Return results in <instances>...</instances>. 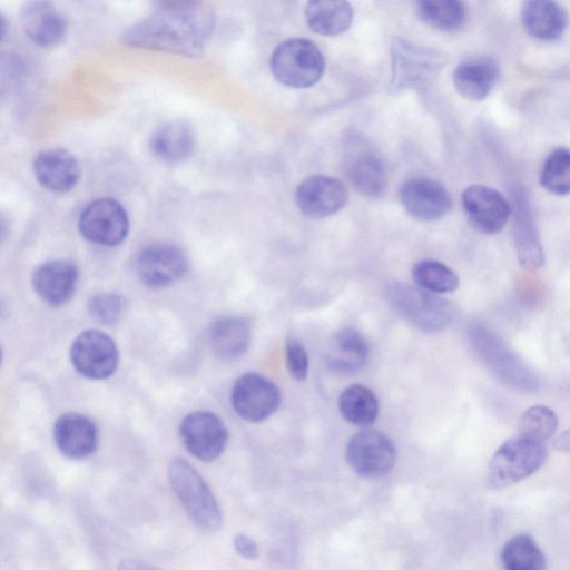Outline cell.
I'll return each instance as SVG.
<instances>
[{
  "label": "cell",
  "mask_w": 570,
  "mask_h": 570,
  "mask_svg": "<svg viewBox=\"0 0 570 570\" xmlns=\"http://www.w3.org/2000/svg\"><path fill=\"white\" fill-rule=\"evenodd\" d=\"M234 548L239 556L247 560H255L259 556L257 543L247 534L238 533L234 538Z\"/></svg>",
  "instance_id": "8d00e7d4"
},
{
  "label": "cell",
  "mask_w": 570,
  "mask_h": 570,
  "mask_svg": "<svg viewBox=\"0 0 570 570\" xmlns=\"http://www.w3.org/2000/svg\"><path fill=\"white\" fill-rule=\"evenodd\" d=\"M77 282V266L66 259L46 262L39 265L32 275L36 293L51 306H61L69 302Z\"/></svg>",
  "instance_id": "e0dca14e"
},
{
  "label": "cell",
  "mask_w": 570,
  "mask_h": 570,
  "mask_svg": "<svg viewBox=\"0 0 570 570\" xmlns=\"http://www.w3.org/2000/svg\"><path fill=\"white\" fill-rule=\"evenodd\" d=\"M419 17L441 31H455L466 19V7L459 0H421L416 2Z\"/></svg>",
  "instance_id": "4dcf8cb0"
},
{
  "label": "cell",
  "mask_w": 570,
  "mask_h": 570,
  "mask_svg": "<svg viewBox=\"0 0 570 570\" xmlns=\"http://www.w3.org/2000/svg\"><path fill=\"white\" fill-rule=\"evenodd\" d=\"M557 428V414L546 405L529 407L519 423L520 435L542 443L554 434Z\"/></svg>",
  "instance_id": "836d02e7"
},
{
  "label": "cell",
  "mask_w": 570,
  "mask_h": 570,
  "mask_svg": "<svg viewBox=\"0 0 570 570\" xmlns=\"http://www.w3.org/2000/svg\"><path fill=\"white\" fill-rule=\"evenodd\" d=\"M271 70L284 86L308 88L325 70V59L318 47L308 39L292 38L281 42L271 57Z\"/></svg>",
  "instance_id": "8992f818"
},
{
  "label": "cell",
  "mask_w": 570,
  "mask_h": 570,
  "mask_svg": "<svg viewBox=\"0 0 570 570\" xmlns=\"http://www.w3.org/2000/svg\"><path fill=\"white\" fill-rule=\"evenodd\" d=\"M392 92L425 87L439 70V58L431 50L401 38L391 43Z\"/></svg>",
  "instance_id": "52a82bcc"
},
{
  "label": "cell",
  "mask_w": 570,
  "mask_h": 570,
  "mask_svg": "<svg viewBox=\"0 0 570 570\" xmlns=\"http://www.w3.org/2000/svg\"><path fill=\"white\" fill-rule=\"evenodd\" d=\"M553 446L558 451L570 453V429L562 432L554 439Z\"/></svg>",
  "instance_id": "f35d334b"
},
{
  "label": "cell",
  "mask_w": 570,
  "mask_h": 570,
  "mask_svg": "<svg viewBox=\"0 0 570 570\" xmlns=\"http://www.w3.org/2000/svg\"><path fill=\"white\" fill-rule=\"evenodd\" d=\"M195 142L193 127L184 120H174L164 124L153 132L149 147L163 161L178 163L193 154Z\"/></svg>",
  "instance_id": "d4e9b609"
},
{
  "label": "cell",
  "mask_w": 570,
  "mask_h": 570,
  "mask_svg": "<svg viewBox=\"0 0 570 570\" xmlns=\"http://www.w3.org/2000/svg\"><path fill=\"white\" fill-rule=\"evenodd\" d=\"M122 309L121 297L115 293H101L88 302L90 316L101 324L110 325L117 322Z\"/></svg>",
  "instance_id": "e575fe53"
},
{
  "label": "cell",
  "mask_w": 570,
  "mask_h": 570,
  "mask_svg": "<svg viewBox=\"0 0 570 570\" xmlns=\"http://www.w3.org/2000/svg\"><path fill=\"white\" fill-rule=\"evenodd\" d=\"M347 176L354 189L366 197H380L386 188L384 165L372 154L355 156L347 167Z\"/></svg>",
  "instance_id": "f1b7e54d"
},
{
  "label": "cell",
  "mask_w": 570,
  "mask_h": 570,
  "mask_svg": "<svg viewBox=\"0 0 570 570\" xmlns=\"http://www.w3.org/2000/svg\"><path fill=\"white\" fill-rule=\"evenodd\" d=\"M500 560L504 570H546L547 559L529 534L511 538L503 546Z\"/></svg>",
  "instance_id": "f546056e"
},
{
  "label": "cell",
  "mask_w": 570,
  "mask_h": 570,
  "mask_svg": "<svg viewBox=\"0 0 570 570\" xmlns=\"http://www.w3.org/2000/svg\"><path fill=\"white\" fill-rule=\"evenodd\" d=\"M136 271L150 287H165L178 281L187 269V258L176 245L157 243L144 247L136 257Z\"/></svg>",
  "instance_id": "5bb4252c"
},
{
  "label": "cell",
  "mask_w": 570,
  "mask_h": 570,
  "mask_svg": "<svg viewBox=\"0 0 570 570\" xmlns=\"http://www.w3.org/2000/svg\"><path fill=\"white\" fill-rule=\"evenodd\" d=\"M345 186L331 176L313 175L296 188L295 200L299 210L315 219L325 218L340 212L347 203Z\"/></svg>",
  "instance_id": "9a60e30c"
},
{
  "label": "cell",
  "mask_w": 570,
  "mask_h": 570,
  "mask_svg": "<svg viewBox=\"0 0 570 570\" xmlns=\"http://www.w3.org/2000/svg\"><path fill=\"white\" fill-rule=\"evenodd\" d=\"M541 186L551 194H570V150L563 147L553 149L544 159L540 171Z\"/></svg>",
  "instance_id": "d6a6232c"
},
{
  "label": "cell",
  "mask_w": 570,
  "mask_h": 570,
  "mask_svg": "<svg viewBox=\"0 0 570 570\" xmlns=\"http://www.w3.org/2000/svg\"><path fill=\"white\" fill-rule=\"evenodd\" d=\"M78 227L87 240L102 246H116L127 237L129 219L119 202L99 198L82 210Z\"/></svg>",
  "instance_id": "30bf717a"
},
{
  "label": "cell",
  "mask_w": 570,
  "mask_h": 570,
  "mask_svg": "<svg viewBox=\"0 0 570 570\" xmlns=\"http://www.w3.org/2000/svg\"><path fill=\"white\" fill-rule=\"evenodd\" d=\"M499 78V67L490 57L478 56L461 61L453 71L456 91L465 99L479 101L488 97Z\"/></svg>",
  "instance_id": "7402d4cb"
},
{
  "label": "cell",
  "mask_w": 570,
  "mask_h": 570,
  "mask_svg": "<svg viewBox=\"0 0 570 570\" xmlns=\"http://www.w3.org/2000/svg\"><path fill=\"white\" fill-rule=\"evenodd\" d=\"M521 19L531 37L544 41L560 38L568 23L562 6L549 0L527 1L522 7Z\"/></svg>",
  "instance_id": "603a6c76"
},
{
  "label": "cell",
  "mask_w": 570,
  "mask_h": 570,
  "mask_svg": "<svg viewBox=\"0 0 570 570\" xmlns=\"http://www.w3.org/2000/svg\"><path fill=\"white\" fill-rule=\"evenodd\" d=\"M33 174L43 188L53 193H66L77 185L80 167L71 153L53 148L37 155L33 160Z\"/></svg>",
  "instance_id": "44dd1931"
},
{
  "label": "cell",
  "mask_w": 570,
  "mask_h": 570,
  "mask_svg": "<svg viewBox=\"0 0 570 570\" xmlns=\"http://www.w3.org/2000/svg\"><path fill=\"white\" fill-rule=\"evenodd\" d=\"M469 338L480 360L505 385L524 392L539 389L537 374L497 334L483 325H473Z\"/></svg>",
  "instance_id": "3957f363"
},
{
  "label": "cell",
  "mask_w": 570,
  "mask_h": 570,
  "mask_svg": "<svg viewBox=\"0 0 570 570\" xmlns=\"http://www.w3.org/2000/svg\"><path fill=\"white\" fill-rule=\"evenodd\" d=\"M179 434L187 451L195 458L210 462L217 459L228 442L225 423L213 412L195 411L180 423Z\"/></svg>",
  "instance_id": "7c38bea8"
},
{
  "label": "cell",
  "mask_w": 570,
  "mask_h": 570,
  "mask_svg": "<svg viewBox=\"0 0 570 570\" xmlns=\"http://www.w3.org/2000/svg\"><path fill=\"white\" fill-rule=\"evenodd\" d=\"M338 409L347 422L366 428L377 419L379 400L370 387L355 383L341 393Z\"/></svg>",
  "instance_id": "83f0119b"
},
{
  "label": "cell",
  "mask_w": 570,
  "mask_h": 570,
  "mask_svg": "<svg viewBox=\"0 0 570 570\" xmlns=\"http://www.w3.org/2000/svg\"><path fill=\"white\" fill-rule=\"evenodd\" d=\"M353 8L346 1L315 0L307 3L305 18L311 30L323 36L346 31L353 21Z\"/></svg>",
  "instance_id": "4316f807"
},
{
  "label": "cell",
  "mask_w": 570,
  "mask_h": 570,
  "mask_svg": "<svg viewBox=\"0 0 570 570\" xmlns=\"http://www.w3.org/2000/svg\"><path fill=\"white\" fill-rule=\"evenodd\" d=\"M513 238L520 265L535 271L544 264V252L535 223L524 195H513Z\"/></svg>",
  "instance_id": "ffe728a7"
},
{
  "label": "cell",
  "mask_w": 570,
  "mask_h": 570,
  "mask_svg": "<svg viewBox=\"0 0 570 570\" xmlns=\"http://www.w3.org/2000/svg\"><path fill=\"white\" fill-rule=\"evenodd\" d=\"M396 448L383 432L363 430L354 434L346 446V460L362 478L376 479L390 473L396 462Z\"/></svg>",
  "instance_id": "ba28073f"
},
{
  "label": "cell",
  "mask_w": 570,
  "mask_h": 570,
  "mask_svg": "<svg viewBox=\"0 0 570 570\" xmlns=\"http://www.w3.org/2000/svg\"><path fill=\"white\" fill-rule=\"evenodd\" d=\"M214 27L213 11L194 1L161 2L153 13L130 27L122 36L125 45L198 55Z\"/></svg>",
  "instance_id": "6da1fadb"
},
{
  "label": "cell",
  "mask_w": 570,
  "mask_h": 570,
  "mask_svg": "<svg viewBox=\"0 0 570 570\" xmlns=\"http://www.w3.org/2000/svg\"><path fill=\"white\" fill-rule=\"evenodd\" d=\"M117 570H161L158 567L146 561L127 559L118 564Z\"/></svg>",
  "instance_id": "74e56055"
},
{
  "label": "cell",
  "mask_w": 570,
  "mask_h": 570,
  "mask_svg": "<svg viewBox=\"0 0 570 570\" xmlns=\"http://www.w3.org/2000/svg\"><path fill=\"white\" fill-rule=\"evenodd\" d=\"M416 285L433 294L454 292L459 286L458 275L445 264L435 259H422L412 268Z\"/></svg>",
  "instance_id": "1f68e13d"
},
{
  "label": "cell",
  "mask_w": 570,
  "mask_h": 570,
  "mask_svg": "<svg viewBox=\"0 0 570 570\" xmlns=\"http://www.w3.org/2000/svg\"><path fill=\"white\" fill-rule=\"evenodd\" d=\"M287 370L296 381H304L308 374V355L303 343L295 338L288 337L285 346Z\"/></svg>",
  "instance_id": "d590c367"
},
{
  "label": "cell",
  "mask_w": 570,
  "mask_h": 570,
  "mask_svg": "<svg viewBox=\"0 0 570 570\" xmlns=\"http://www.w3.org/2000/svg\"><path fill=\"white\" fill-rule=\"evenodd\" d=\"M370 347L365 337L353 327L337 331L326 352L327 366L338 373H353L364 366Z\"/></svg>",
  "instance_id": "cb8c5ba5"
},
{
  "label": "cell",
  "mask_w": 570,
  "mask_h": 570,
  "mask_svg": "<svg viewBox=\"0 0 570 570\" xmlns=\"http://www.w3.org/2000/svg\"><path fill=\"white\" fill-rule=\"evenodd\" d=\"M21 23L26 35L40 47H53L66 37L65 16L48 1H30L21 9Z\"/></svg>",
  "instance_id": "ac0fdd59"
},
{
  "label": "cell",
  "mask_w": 570,
  "mask_h": 570,
  "mask_svg": "<svg viewBox=\"0 0 570 570\" xmlns=\"http://www.w3.org/2000/svg\"><path fill=\"white\" fill-rule=\"evenodd\" d=\"M547 448L542 442L515 435L504 441L493 453L488 468V484L501 489L535 473L546 462Z\"/></svg>",
  "instance_id": "5b68a950"
},
{
  "label": "cell",
  "mask_w": 570,
  "mask_h": 570,
  "mask_svg": "<svg viewBox=\"0 0 570 570\" xmlns=\"http://www.w3.org/2000/svg\"><path fill=\"white\" fill-rule=\"evenodd\" d=\"M400 199L409 215L423 222L444 217L452 206L451 196L445 187L426 177L406 180L401 186Z\"/></svg>",
  "instance_id": "2e32d148"
},
{
  "label": "cell",
  "mask_w": 570,
  "mask_h": 570,
  "mask_svg": "<svg viewBox=\"0 0 570 570\" xmlns=\"http://www.w3.org/2000/svg\"><path fill=\"white\" fill-rule=\"evenodd\" d=\"M118 358L114 340L98 330L81 332L70 347V360L75 368L92 380H104L112 375Z\"/></svg>",
  "instance_id": "8fae6325"
},
{
  "label": "cell",
  "mask_w": 570,
  "mask_h": 570,
  "mask_svg": "<svg viewBox=\"0 0 570 570\" xmlns=\"http://www.w3.org/2000/svg\"><path fill=\"white\" fill-rule=\"evenodd\" d=\"M387 301L405 321L428 333L446 328L455 318V306L448 299L419 286L404 283L389 285Z\"/></svg>",
  "instance_id": "277c9868"
},
{
  "label": "cell",
  "mask_w": 570,
  "mask_h": 570,
  "mask_svg": "<svg viewBox=\"0 0 570 570\" xmlns=\"http://www.w3.org/2000/svg\"><path fill=\"white\" fill-rule=\"evenodd\" d=\"M55 442L60 452L69 459L90 456L98 445V430L87 416L78 413H65L53 426Z\"/></svg>",
  "instance_id": "d6986e66"
},
{
  "label": "cell",
  "mask_w": 570,
  "mask_h": 570,
  "mask_svg": "<svg viewBox=\"0 0 570 570\" xmlns=\"http://www.w3.org/2000/svg\"><path fill=\"white\" fill-rule=\"evenodd\" d=\"M252 341V325L245 317L232 316L216 320L209 328V343L214 353L224 360L244 355Z\"/></svg>",
  "instance_id": "484cf974"
},
{
  "label": "cell",
  "mask_w": 570,
  "mask_h": 570,
  "mask_svg": "<svg viewBox=\"0 0 570 570\" xmlns=\"http://www.w3.org/2000/svg\"><path fill=\"white\" fill-rule=\"evenodd\" d=\"M462 208L470 224L483 234L500 232L512 215V206L498 190L485 185H471L461 195Z\"/></svg>",
  "instance_id": "4fadbf2b"
},
{
  "label": "cell",
  "mask_w": 570,
  "mask_h": 570,
  "mask_svg": "<svg viewBox=\"0 0 570 570\" xmlns=\"http://www.w3.org/2000/svg\"><path fill=\"white\" fill-rule=\"evenodd\" d=\"M168 481L189 519L204 532L223 524L220 507L203 475L186 460L175 458L168 465Z\"/></svg>",
  "instance_id": "7a4b0ae2"
},
{
  "label": "cell",
  "mask_w": 570,
  "mask_h": 570,
  "mask_svg": "<svg viewBox=\"0 0 570 570\" xmlns=\"http://www.w3.org/2000/svg\"><path fill=\"white\" fill-rule=\"evenodd\" d=\"M278 386L258 373H245L234 383L230 401L239 417L257 423L268 419L281 404Z\"/></svg>",
  "instance_id": "9c48e42d"
}]
</instances>
